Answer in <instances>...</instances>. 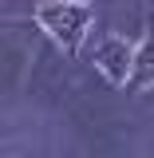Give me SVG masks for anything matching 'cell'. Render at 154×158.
<instances>
[{
	"instance_id": "6da1fadb",
	"label": "cell",
	"mask_w": 154,
	"mask_h": 158,
	"mask_svg": "<svg viewBox=\"0 0 154 158\" xmlns=\"http://www.w3.org/2000/svg\"><path fill=\"white\" fill-rule=\"evenodd\" d=\"M36 24L56 40L67 56H79L83 40H87L91 24H95V8L91 4H40Z\"/></svg>"
},
{
	"instance_id": "7a4b0ae2",
	"label": "cell",
	"mask_w": 154,
	"mask_h": 158,
	"mask_svg": "<svg viewBox=\"0 0 154 158\" xmlns=\"http://www.w3.org/2000/svg\"><path fill=\"white\" fill-rule=\"evenodd\" d=\"M131 52H135V48L123 36H107V40H99L95 48H91V63L103 71V79H107L111 87H123L127 75H131Z\"/></svg>"
},
{
	"instance_id": "3957f363",
	"label": "cell",
	"mask_w": 154,
	"mask_h": 158,
	"mask_svg": "<svg viewBox=\"0 0 154 158\" xmlns=\"http://www.w3.org/2000/svg\"><path fill=\"white\" fill-rule=\"evenodd\" d=\"M154 87V12L146 16V36L131 52V75L123 83V91H146Z\"/></svg>"
}]
</instances>
